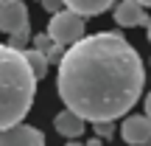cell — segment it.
I'll use <instances>...</instances> for the list:
<instances>
[{
	"mask_svg": "<svg viewBox=\"0 0 151 146\" xmlns=\"http://www.w3.org/2000/svg\"><path fill=\"white\" fill-rule=\"evenodd\" d=\"M143 84L146 65L118 31L81 37L59 59V98L84 124H115L123 118L143 96Z\"/></svg>",
	"mask_w": 151,
	"mask_h": 146,
	"instance_id": "1",
	"label": "cell"
},
{
	"mask_svg": "<svg viewBox=\"0 0 151 146\" xmlns=\"http://www.w3.org/2000/svg\"><path fill=\"white\" fill-rule=\"evenodd\" d=\"M37 96V79L28 70L22 51L0 42V129L22 124Z\"/></svg>",
	"mask_w": 151,
	"mask_h": 146,
	"instance_id": "2",
	"label": "cell"
},
{
	"mask_svg": "<svg viewBox=\"0 0 151 146\" xmlns=\"http://www.w3.org/2000/svg\"><path fill=\"white\" fill-rule=\"evenodd\" d=\"M45 37L53 45H59V48H70V45H76L84 37V17L73 14V11H67V9L56 11V14H50Z\"/></svg>",
	"mask_w": 151,
	"mask_h": 146,
	"instance_id": "3",
	"label": "cell"
},
{
	"mask_svg": "<svg viewBox=\"0 0 151 146\" xmlns=\"http://www.w3.org/2000/svg\"><path fill=\"white\" fill-rule=\"evenodd\" d=\"M0 31L9 37H31L28 31V6L22 0L0 3Z\"/></svg>",
	"mask_w": 151,
	"mask_h": 146,
	"instance_id": "4",
	"label": "cell"
},
{
	"mask_svg": "<svg viewBox=\"0 0 151 146\" xmlns=\"http://www.w3.org/2000/svg\"><path fill=\"white\" fill-rule=\"evenodd\" d=\"M0 146H45V135L31 124H17L0 129Z\"/></svg>",
	"mask_w": 151,
	"mask_h": 146,
	"instance_id": "5",
	"label": "cell"
},
{
	"mask_svg": "<svg viewBox=\"0 0 151 146\" xmlns=\"http://www.w3.org/2000/svg\"><path fill=\"white\" fill-rule=\"evenodd\" d=\"M120 135L129 146H148L151 143V121L143 113L126 115L123 124H120Z\"/></svg>",
	"mask_w": 151,
	"mask_h": 146,
	"instance_id": "6",
	"label": "cell"
},
{
	"mask_svg": "<svg viewBox=\"0 0 151 146\" xmlns=\"http://www.w3.org/2000/svg\"><path fill=\"white\" fill-rule=\"evenodd\" d=\"M115 23L123 28L148 25V11L134 0H120V3H115Z\"/></svg>",
	"mask_w": 151,
	"mask_h": 146,
	"instance_id": "7",
	"label": "cell"
},
{
	"mask_svg": "<svg viewBox=\"0 0 151 146\" xmlns=\"http://www.w3.org/2000/svg\"><path fill=\"white\" fill-rule=\"evenodd\" d=\"M62 6H65L67 11H73V14H78V17L87 20V17L104 14L109 6H115V0H62Z\"/></svg>",
	"mask_w": 151,
	"mask_h": 146,
	"instance_id": "8",
	"label": "cell"
},
{
	"mask_svg": "<svg viewBox=\"0 0 151 146\" xmlns=\"http://www.w3.org/2000/svg\"><path fill=\"white\" fill-rule=\"evenodd\" d=\"M53 126H56V132L59 135H65V138H78L81 132H84V121L78 118L76 113H70V110H62V113H56L53 115Z\"/></svg>",
	"mask_w": 151,
	"mask_h": 146,
	"instance_id": "9",
	"label": "cell"
},
{
	"mask_svg": "<svg viewBox=\"0 0 151 146\" xmlns=\"http://www.w3.org/2000/svg\"><path fill=\"white\" fill-rule=\"evenodd\" d=\"M22 56H25V65H28V70L34 73V79H37V81L48 76V62H45V56L39 54V51L25 48V51H22Z\"/></svg>",
	"mask_w": 151,
	"mask_h": 146,
	"instance_id": "10",
	"label": "cell"
},
{
	"mask_svg": "<svg viewBox=\"0 0 151 146\" xmlns=\"http://www.w3.org/2000/svg\"><path fill=\"white\" fill-rule=\"evenodd\" d=\"M62 54H65V48H59V45H53V42H50L48 45V51H45V62H48V65H56V62H59L62 59Z\"/></svg>",
	"mask_w": 151,
	"mask_h": 146,
	"instance_id": "11",
	"label": "cell"
},
{
	"mask_svg": "<svg viewBox=\"0 0 151 146\" xmlns=\"http://www.w3.org/2000/svg\"><path fill=\"white\" fill-rule=\"evenodd\" d=\"M95 126V138H112L115 135V124H92Z\"/></svg>",
	"mask_w": 151,
	"mask_h": 146,
	"instance_id": "12",
	"label": "cell"
},
{
	"mask_svg": "<svg viewBox=\"0 0 151 146\" xmlns=\"http://www.w3.org/2000/svg\"><path fill=\"white\" fill-rule=\"evenodd\" d=\"M48 45H50V39L45 37V34H37V37H34V45H31V48H34V51H39V54H45V51H48Z\"/></svg>",
	"mask_w": 151,
	"mask_h": 146,
	"instance_id": "13",
	"label": "cell"
},
{
	"mask_svg": "<svg viewBox=\"0 0 151 146\" xmlns=\"http://www.w3.org/2000/svg\"><path fill=\"white\" fill-rule=\"evenodd\" d=\"M42 3V9L48 11V14H56V11H62L65 6H62V0H39Z\"/></svg>",
	"mask_w": 151,
	"mask_h": 146,
	"instance_id": "14",
	"label": "cell"
},
{
	"mask_svg": "<svg viewBox=\"0 0 151 146\" xmlns=\"http://www.w3.org/2000/svg\"><path fill=\"white\" fill-rule=\"evenodd\" d=\"M143 115H146V118L151 121V93H148V96H146V113H143Z\"/></svg>",
	"mask_w": 151,
	"mask_h": 146,
	"instance_id": "15",
	"label": "cell"
},
{
	"mask_svg": "<svg viewBox=\"0 0 151 146\" xmlns=\"http://www.w3.org/2000/svg\"><path fill=\"white\" fill-rule=\"evenodd\" d=\"M84 146H104V141H101V138H92V141H87Z\"/></svg>",
	"mask_w": 151,
	"mask_h": 146,
	"instance_id": "16",
	"label": "cell"
},
{
	"mask_svg": "<svg viewBox=\"0 0 151 146\" xmlns=\"http://www.w3.org/2000/svg\"><path fill=\"white\" fill-rule=\"evenodd\" d=\"M134 3H140L143 9H151V0H134Z\"/></svg>",
	"mask_w": 151,
	"mask_h": 146,
	"instance_id": "17",
	"label": "cell"
},
{
	"mask_svg": "<svg viewBox=\"0 0 151 146\" xmlns=\"http://www.w3.org/2000/svg\"><path fill=\"white\" fill-rule=\"evenodd\" d=\"M65 146H84V143H78V141H67Z\"/></svg>",
	"mask_w": 151,
	"mask_h": 146,
	"instance_id": "18",
	"label": "cell"
},
{
	"mask_svg": "<svg viewBox=\"0 0 151 146\" xmlns=\"http://www.w3.org/2000/svg\"><path fill=\"white\" fill-rule=\"evenodd\" d=\"M146 28H148V42H151V20H148V25H146Z\"/></svg>",
	"mask_w": 151,
	"mask_h": 146,
	"instance_id": "19",
	"label": "cell"
},
{
	"mask_svg": "<svg viewBox=\"0 0 151 146\" xmlns=\"http://www.w3.org/2000/svg\"><path fill=\"white\" fill-rule=\"evenodd\" d=\"M0 3H9V0H0Z\"/></svg>",
	"mask_w": 151,
	"mask_h": 146,
	"instance_id": "20",
	"label": "cell"
}]
</instances>
